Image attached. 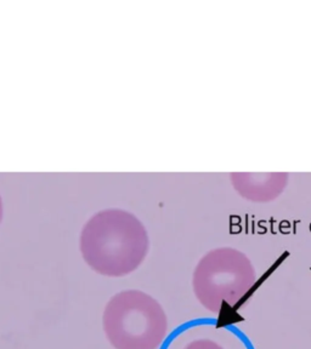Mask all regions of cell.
Wrapping results in <instances>:
<instances>
[{"mask_svg": "<svg viewBox=\"0 0 311 349\" xmlns=\"http://www.w3.org/2000/svg\"><path fill=\"white\" fill-rule=\"evenodd\" d=\"M79 241L86 264L99 274L113 278L135 272L149 250L142 222L120 209L95 213L85 223Z\"/></svg>", "mask_w": 311, "mask_h": 349, "instance_id": "6da1fadb", "label": "cell"}, {"mask_svg": "<svg viewBox=\"0 0 311 349\" xmlns=\"http://www.w3.org/2000/svg\"><path fill=\"white\" fill-rule=\"evenodd\" d=\"M102 325L114 349H157L168 333V316L152 296L125 290L107 302Z\"/></svg>", "mask_w": 311, "mask_h": 349, "instance_id": "7a4b0ae2", "label": "cell"}, {"mask_svg": "<svg viewBox=\"0 0 311 349\" xmlns=\"http://www.w3.org/2000/svg\"><path fill=\"white\" fill-rule=\"evenodd\" d=\"M257 281L251 260L233 247L214 248L199 260L192 275L197 301L210 313L236 307Z\"/></svg>", "mask_w": 311, "mask_h": 349, "instance_id": "3957f363", "label": "cell"}, {"mask_svg": "<svg viewBox=\"0 0 311 349\" xmlns=\"http://www.w3.org/2000/svg\"><path fill=\"white\" fill-rule=\"evenodd\" d=\"M235 189L244 199L254 203H267L281 195L288 182V173H231Z\"/></svg>", "mask_w": 311, "mask_h": 349, "instance_id": "277c9868", "label": "cell"}, {"mask_svg": "<svg viewBox=\"0 0 311 349\" xmlns=\"http://www.w3.org/2000/svg\"><path fill=\"white\" fill-rule=\"evenodd\" d=\"M183 349H224L219 343H216L211 339L208 338H201V339H195L186 344Z\"/></svg>", "mask_w": 311, "mask_h": 349, "instance_id": "5b68a950", "label": "cell"}, {"mask_svg": "<svg viewBox=\"0 0 311 349\" xmlns=\"http://www.w3.org/2000/svg\"><path fill=\"white\" fill-rule=\"evenodd\" d=\"M2 199H0V221H2Z\"/></svg>", "mask_w": 311, "mask_h": 349, "instance_id": "8992f818", "label": "cell"}]
</instances>
